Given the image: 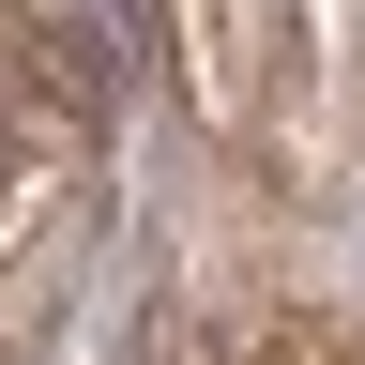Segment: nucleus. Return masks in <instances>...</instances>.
<instances>
[{
  "instance_id": "f257e3e1",
  "label": "nucleus",
  "mask_w": 365,
  "mask_h": 365,
  "mask_svg": "<svg viewBox=\"0 0 365 365\" xmlns=\"http://www.w3.org/2000/svg\"><path fill=\"white\" fill-rule=\"evenodd\" d=\"M274 365H289V350H274Z\"/></svg>"
}]
</instances>
